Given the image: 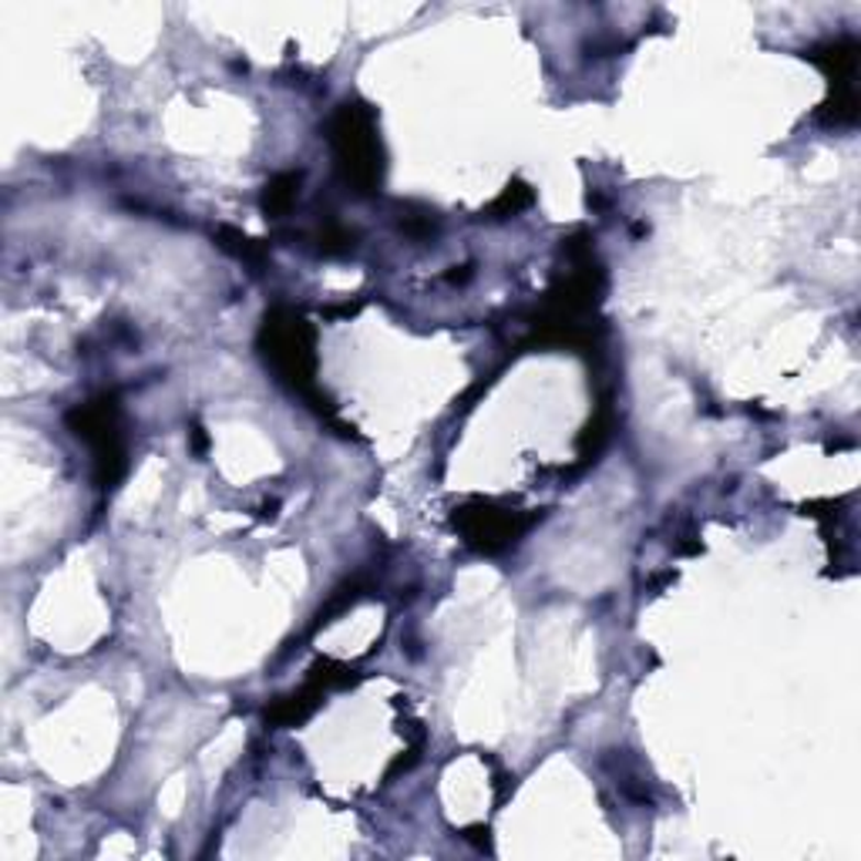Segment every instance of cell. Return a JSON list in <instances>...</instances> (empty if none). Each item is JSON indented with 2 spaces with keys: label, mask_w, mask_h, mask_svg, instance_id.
<instances>
[{
  "label": "cell",
  "mask_w": 861,
  "mask_h": 861,
  "mask_svg": "<svg viewBox=\"0 0 861 861\" xmlns=\"http://www.w3.org/2000/svg\"><path fill=\"white\" fill-rule=\"evenodd\" d=\"M300 182H303L300 172H280L277 179H269V186L262 189V212L273 215V220L287 215L300 195Z\"/></svg>",
  "instance_id": "cell-7"
},
{
  "label": "cell",
  "mask_w": 861,
  "mask_h": 861,
  "mask_svg": "<svg viewBox=\"0 0 861 861\" xmlns=\"http://www.w3.org/2000/svg\"><path fill=\"white\" fill-rule=\"evenodd\" d=\"M215 243H220L226 253H233V256L253 262V266H259V262L266 259V246H262L259 239H249L246 233H239V230H233V226L215 230Z\"/></svg>",
  "instance_id": "cell-9"
},
{
  "label": "cell",
  "mask_w": 861,
  "mask_h": 861,
  "mask_svg": "<svg viewBox=\"0 0 861 861\" xmlns=\"http://www.w3.org/2000/svg\"><path fill=\"white\" fill-rule=\"evenodd\" d=\"M327 138L337 158V172L354 195H373L384 182V148L377 135V119L364 101H344L331 125Z\"/></svg>",
  "instance_id": "cell-2"
},
{
  "label": "cell",
  "mask_w": 861,
  "mask_h": 861,
  "mask_svg": "<svg viewBox=\"0 0 861 861\" xmlns=\"http://www.w3.org/2000/svg\"><path fill=\"white\" fill-rule=\"evenodd\" d=\"M192 438H195V451L205 448V435H202V427H192Z\"/></svg>",
  "instance_id": "cell-12"
},
{
  "label": "cell",
  "mask_w": 861,
  "mask_h": 861,
  "mask_svg": "<svg viewBox=\"0 0 861 861\" xmlns=\"http://www.w3.org/2000/svg\"><path fill=\"white\" fill-rule=\"evenodd\" d=\"M354 246V233L331 223V226H323L320 233V253H327V256H337V253H347Z\"/></svg>",
  "instance_id": "cell-11"
},
{
  "label": "cell",
  "mask_w": 861,
  "mask_h": 861,
  "mask_svg": "<svg viewBox=\"0 0 861 861\" xmlns=\"http://www.w3.org/2000/svg\"><path fill=\"white\" fill-rule=\"evenodd\" d=\"M313 327L303 313L290 306H273L262 316L259 327V350L266 364L277 370L280 381L300 394L320 417L334 421V404L316 391V350H313Z\"/></svg>",
  "instance_id": "cell-1"
},
{
  "label": "cell",
  "mask_w": 861,
  "mask_h": 861,
  "mask_svg": "<svg viewBox=\"0 0 861 861\" xmlns=\"http://www.w3.org/2000/svg\"><path fill=\"white\" fill-rule=\"evenodd\" d=\"M804 58L825 71L828 88H831L828 101L821 104V112H818V122H825L831 128L854 125L858 122V91H854L858 41L854 37H835V41H825L818 47H807Z\"/></svg>",
  "instance_id": "cell-4"
},
{
  "label": "cell",
  "mask_w": 861,
  "mask_h": 861,
  "mask_svg": "<svg viewBox=\"0 0 861 861\" xmlns=\"http://www.w3.org/2000/svg\"><path fill=\"white\" fill-rule=\"evenodd\" d=\"M610 435H613V407H610V401H603V407L596 411V417H592V421L585 424V431L579 435V455H582L585 465L596 461V455L606 448Z\"/></svg>",
  "instance_id": "cell-8"
},
{
  "label": "cell",
  "mask_w": 861,
  "mask_h": 861,
  "mask_svg": "<svg viewBox=\"0 0 861 861\" xmlns=\"http://www.w3.org/2000/svg\"><path fill=\"white\" fill-rule=\"evenodd\" d=\"M532 202H535V192H532L522 179H515V182H508L505 192L489 205V220H508V215H518V212L528 209Z\"/></svg>",
  "instance_id": "cell-10"
},
{
  "label": "cell",
  "mask_w": 861,
  "mask_h": 861,
  "mask_svg": "<svg viewBox=\"0 0 861 861\" xmlns=\"http://www.w3.org/2000/svg\"><path fill=\"white\" fill-rule=\"evenodd\" d=\"M68 427L78 441L91 448L94 458V481L98 489H115L128 471V448L122 435V411L115 394H101L88 404L68 411Z\"/></svg>",
  "instance_id": "cell-3"
},
{
  "label": "cell",
  "mask_w": 861,
  "mask_h": 861,
  "mask_svg": "<svg viewBox=\"0 0 861 861\" xmlns=\"http://www.w3.org/2000/svg\"><path fill=\"white\" fill-rule=\"evenodd\" d=\"M323 693H327V690H323L320 683L306 680V686L273 700V704L266 707V724L269 727H297V724H303L323 704Z\"/></svg>",
  "instance_id": "cell-6"
},
{
  "label": "cell",
  "mask_w": 861,
  "mask_h": 861,
  "mask_svg": "<svg viewBox=\"0 0 861 861\" xmlns=\"http://www.w3.org/2000/svg\"><path fill=\"white\" fill-rule=\"evenodd\" d=\"M451 522L474 552L495 556V552H505L508 546L518 543V538L532 528L535 515L505 508V505L489 502V499H474V502L455 508Z\"/></svg>",
  "instance_id": "cell-5"
}]
</instances>
